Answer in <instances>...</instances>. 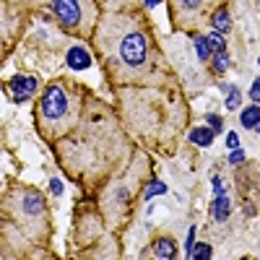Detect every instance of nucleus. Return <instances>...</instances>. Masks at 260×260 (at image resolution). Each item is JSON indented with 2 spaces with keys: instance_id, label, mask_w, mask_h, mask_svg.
I'll return each mask as SVG.
<instances>
[{
  "instance_id": "nucleus-10",
  "label": "nucleus",
  "mask_w": 260,
  "mask_h": 260,
  "mask_svg": "<svg viewBox=\"0 0 260 260\" xmlns=\"http://www.w3.org/2000/svg\"><path fill=\"white\" fill-rule=\"evenodd\" d=\"M213 127H206V125H195L192 130H190V143H195V146H201V148H208L211 143H213Z\"/></svg>"
},
{
  "instance_id": "nucleus-26",
  "label": "nucleus",
  "mask_w": 260,
  "mask_h": 260,
  "mask_svg": "<svg viewBox=\"0 0 260 260\" xmlns=\"http://www.w3.org/2000/svg\"><path fill=\"white\" fill-rule=\"evenodd\" d=\"M192 240H195V226H190V232H187V240H185V247H187V252H190V250H192V245H195Z\"/></svg>"
},
{
  "instance_id": "nucleus-15",
  "label": "nucleus",
  "mask_w": 260,
  "mask_h": 260,
  "mask_svg": "<svg viewBox=\"0 0 260 260\" xmlns=\"http://www.w3.org/2000/svg\"><path fill=\"white\" fill-rule=\"evenodd\" d=\"M192 50L195 55H198V62H208L213 57V50L208 45V37H201V34H195L192 37Z\"/></svg>"
},
{
  "instance_id": "nucleus-3",
  "label": "nucleus",
  "mask_w": 260,
  "mask_h": 260,
  "mask_svg": "<svg viewBox=\"0 0 260 260\" xmlns=\"http://www.w3.org/2000/svg\"><path fill=\"white\" fill-rule=\"evenodd\" d=\"M117 117L138 143L172 151L185 127V99L167 83L154 86H120L117 89Z\"/></svg>"
},
{
  "instance_id": "nucleus-28",
  "label": "nucleus",
  "mask_w": 260,
  "mask_h": 260,
  "mask_svg": "<svg viewBox=\"0 0 260 260\" xmlns=\"http://www.w3.org/2000/svg\"><path fill=\"white\" fill-rule=\"evenodd\" d=\"M156 3H161V0H146V6H148V8H154Z\"/></svg>"
},
{
  "instance_id": "nucleus-29",
  "label": "nucleus",
  "mask_w": 260,
  "mask_h": 260,
  "mask_svg": "<svg viewBox=\"0 0 260 260\" xmlns=\"http://www.w3.org/2000/svg\"><path fill=\"white\" fill-rule=\"evenodd\" d=\"M255 133H260V122H257V125H255Z\"/></svg>"
},
{
  "instance_id": "nucleus-13",
  "label": "nucleus",
  "mask_w": 260,
  "mask_h": 260,
  "mask_svg": "<svg viewBox=\"0 0 260 260\" xmlns=\"http://www.w3.org/2000/svg\"><path fill=\"white\" fill-rule=\"evenodd\" d=\"M154 255L161 257V260L175 257V255H177V245H175V240H169V237H159V240L154 242Z\"/></svg>"
},
{
  "instance_id": "nucleus-12",
  "label": "nucleus",
  "mask_w": 260,
  "mask_h": 260,
  "mask_svg": "<svg viewBox=\"0 0 260 260\" xmlns=\"http://www.w3.org/2000/svg\"><path fill=\"white\" fill-rule=\"evenodd\" d=\"M219 89L226 94L224 104H226V110H240V104H242V91H240V86H234V83H219Z\"/></svg>"
},
{
  "instance_id": "nucleus-25",
  "label": "nucleus",
  "mask_w": 260,
  "mask_h": 260,
  "mask_svg": "<svg viewBox=\"0 0 260 260\" xmlns=\"http://www.w3.org/2000/svg\"><path fill=\"white\" fill-rule=\"evenodd\" d=\"M250 99H252L255 104H260V78H255V81H252V89H250Z\"/></svg>"
},
{
  "instance_id": "nucleus-6",
  "label": "nucleus",
  "mask_w": 260,
  "mask_h": 260,
  "mask_svg": "<svg viewBox=\"0 0 260 260\" xmlns=\"http://www.w3.org/2000/svg\"><path fill=\"white\" fill-rule=\"evenodd\" d=\"M8 211L13 216V221L18 224V229L24 232L31 242H42L50 232V221H47V201L45 195L21 187L13 190L8 195Z\"/></svg>"
},
{
  "instance_id": "nucleus-11",
  "label": "nucleus",
  "mask_w": 260,
  "mask_h": 260,
  "mask_svg": "<svg viewBox=\"0 0 260 260\" xmlns=\"http://www.w3.org/2000/svg\"><path fill=\"white\" fill-rule=\"evenodd\" d=\"M102 13H115V11H136L141 0H96Z\"/></svg>"
},
{
  "instance_id": "nucleus-21",
  "label": "nucleus",
  "mask_w": 260,
  "mask_h": 260,
  "mask_svg": "<svg viewBox=\"0 0 260 260\" xmlns=\"http://www.w3.org/2000/svg\"><path fill=\"white\" fill-rule=\"evenodd\" d=\"M161 192H167V185L156 180V182H151V185H148V190L143 192V198L148 201V198H154V195H161Z\"/></svg>"
},
{
  "instance_id": "nucleus-9",
  "label": "nucleus",
  "mask_w": 260,
  "mask_h": 260,
  "mask_svg": "<svg viewBox=\"0 0 260 260\" xmlns=\"http://www.w3.org/2000/svg\"><path fill=\"white\" fill-rule=\"evenodd\" d=\"M68 68H73V71H86L89 65L94 62L91 60V52L86 50V47H81V45H73L71 50H68Z\"/></svg>"
},
{
  "instance_id": "nucleus-20",
  "label": "nucleus",
  "mask_w": 260,
  "mask_h": 260,
  "mask_svg": "<svg viewBox=\"0 0 260 260\" xmlns=\"http://www.w3.org/2000/svg\"><path fill=\"white\" fill-rule=\"evenodd\" d=\"M208 45H211V50L213 52H221V50H226V42H224V34H219V31H211L208 34Z\"/></svg>"
},
{
  "instance_id": "nucleus-17",
  "label": "nucleus",
  "mask_w": 260,
  "mask_h": 260,
  "mask_svg": "<svg viewBox=\"0 0 260 260\" xmlns=\"http://www.w3.org/2000/svg\"><path fill=\"white\" fill-rule=\"evenodd\" d=\"M229 198H226V192L224 195H216V203H213V219H219V221H224L226 216H229Z\"/></svg>"
},
{
  "instance_id": "nucleus-7",
  "label": "nucleus",
  "mask_w": 260,
  "mask_h": 260,
  "mask_svg": "<svg viewBox=\"0 0 260 260\" xmlns=\"http://www.w3.org/2000/svg\"><path fill=\"white\" fill-rule=\"evenodd\" d=\"M224 8V0H169L172 26L185 34H195L203 24H211V16Z\"/></svg>"
},
{
  "instance_id": "nucleus-2",
  "label": "nucleus",
  "mask_w": 260,
  "mask_h": 260,
  "mask_svg": "<svg viewBox=\"0 0 260 260\" xmlns=\"http://www.w3.org/2000/svg\"><path fill=\"white\" fill-rule=\"evenodd\" d=\"M55 146L62 172L86 185H99L127 154L125 127L115 110L102 107V102L86 104L81 122Z\"/></svg>"
},
{
  "instance_id": "nucleus-27",
  "label": "nucleus",
  "mask_w": 260,
  "mask_h": 260,
  "mask_svg": "<svg viewBox=\"0 0 260 260\" xmlns=\"http://www.w3.org/2000/svg\"><path fill=\"white\" fill-rule=\"evenodd\" d=\"M50 187H52V192H55V195H62V182H60V180H52V182H50Z\"/></svg>"
},
{
  "instance_id": "nucleus-1",
  "label": "nucleus",
  "mask_w": 260,
  "mask_h": 260,
  "mask_svg": "<svg viewBox=\"0 0 260 260\" xmlns=\"http://www.w3.org/2000/svg\"><path fill=\"white\" fill-rule=\"evenodd\" d=\"M91 47L112 89L164 83L167 60L161 57L154 29L141 8L102 13L91 34Z\"/></svg>"
},
{
  "instance_id": "nucleus-5",
  "label": "nucleus",
  "mask_w": 260,
  "mask_h": 260,
  "mask_svg": "<svg viewBox=\"0 0 260 260\" xmlns=\"http://www.w3.org/2000/svg\"><path fill=\"white\" fill-rule=\"evenodd\" d=\"M34 3L45 8L62 31L78 39H91L102 16L96 0H34Z\"/></svg>"
},
{
  "instance_id": "nucleus-4",
  "label": "nucleus",
  "mask_w": 260,
  "mask_h": 260,
  "mask_svg": "<svg viewBox=\"0 0 260 260\" xmlns=\"http://www.w3.org/2000/svg\"><path fill=\"white\" fill-rule=\"evenodd\" d=\"M86 104H89L86 94L76 81L57 78V81L47 83L45 91L39 94L37 110H34L37 133L42 136V141L55 146L60 138H65L81 122Z\"/></svg>"
},
{
  "instance_id": "nucleus-23",
  "label": "nucleus",
  "mask_w": 260,
  "mask_h": 260,
  "mask_svg": "<svg viewBox=\"0 0 260 260\" xmlns=\"http://www.w3.org/2000/svg\"><path fill=\"white\" fill-rule=\"evenodd\" d=\"M245 161V151L242 148H234L232 154H229V164H242Z\"/></svg>"
},
{
  "instance_id": "nucleus-14",
  "label": "nucleus",
  "mask_w": 260,
  "mask_h": 260,
  "mask_svg": "<svg viewBox=\"0 0 260 260\" xmlns=\"http://www.w3.org/2000/svg\"><path fill=\"white\" fill-rule=\"evenodd\" d=\"M260 122V104H250V107H245V110L240 112V125L242 127H247V130H255V125Z\"/></svg>"
},
{
  "instance_id": "nucleus-16",
  "label": "nucleus",
  "mask_w": 260,
  "mask_h": 260,
  "mask_svg": "<svg viewBox=\"0 0 260 260\" xmlns=\"http://www.w3.org/2000/svg\"><path fill=\"white\" fill-rule=\"evenodd\" d=\"M211 26L219 31V34H226L229 29H232V18H229V11H226V6L224 8H219L213 16H211Z\"/></svg>"
},
{
  "instance_id": "nucleus-19",
  "label": "nucleus",
  "mask_w": 260,
  "mask_h": 260,
  "mask_svg": "<svg viewBox=\"0 0 260 260\" xmlns=\"http://www.w3.org/2000/svg\"><path fill=\"white\" fill-rule=\"evenodd\" d=\"M213 73H224L226 68H229V55H226V50H221V52H213Z\"/></svg>"
},
{
  "instance_id": "nucleus-22",
  "label": "nucleus",
  "mask_w": 260,
  "mask_h": 260,
  "mask_svg": "<svg viewBox=\"0 0 260 260\" xmlns=\"http://www.w3.org/2000/svg\"><path fill=\"white\" fill-rule=\"evenodd\" d=\"M206 122L213 127V133H221V130H224V120L219 115H206Z\"/></svg>"
},
{
  "instance_id": "nucleus-8",
  "label": "nucleus",
  "mask_w": 260,
  "mask_h": 260,
  "mask_svg": "<svg viewBox=\"0 0 260 260\" xmlns=\"http://www.w3.org/2000/svg\"><path fill=\"white\" fill-rule=\"evenodd\" d=\"M6 89H8V96L13 99V104H26L39 94V78L29 76V73H16L6 83Z\"/></svg>"
},
{
  "instance_id": "nucleus-24",
  "label": "nucleus",
  "mask_w": 260,
  "mask_h": 260,
  "mask_svg": "<svg viewBox=\"0 0 260 260\" xmlns=\"http://www.w3.org/2000/svg\"><path fill=\"white\" fill-rule=\"evenodd\" d=\"M226 148H229V151L240 148V136H237L234 130H232V133H226Z\"/></svg>"
},
{
  "instance_id": "nucleus-18",
  "label": "nucleus",
  "mask_w": 260,
  "mask_h": 260,
  "mask_svg": "<svg viewBox=\"0 0 260 260\" xmlns=\"http://www.w3.org/2000/svg\"><path fill=\"white\" fill-rule=\"evenodd\" d=\"M187 257L190 260H211L213 257V250H211V245L198 242V245H192V250L187 252Z\"/></svg>"
}]
</instances>
